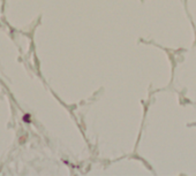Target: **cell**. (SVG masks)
I'll return each instance as SVG.
<instances>
[{
	"label": "cell",
	"mask_w": 196,
	"mask_h": 176,
	"mask_svg": "<svg viewBox=\"0 0 196 176\" xmlns=\"http://www.w3.org/2000/svg\"><path fill=\"white\" fill-rule=\"evenodd\" d=\"M23 121H27V123H29V122H30V120H29V115L23 116Z\"/></svg>",
	"instance_id": "1"
}]
</instances>
